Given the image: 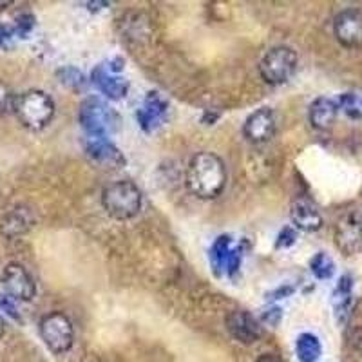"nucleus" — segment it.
<instances>
[{
  "instance_id": "nucleus-26",
  "label": "nucleus",
  "mask_w": 362,
  "mask_h": 362,
  "mask_svg": "<svg viewBox=\"0 0 362 362\" xmlns=\"http://www.w3.org/2000/svg\"><path fill=\"white\" fill-rule=\"evenodd\" d=\"M4 334V322H2V319H0V335Z\"/></svg>"
},
{
  "instance_id": "nucleus-23",
  "label": "nucleus",
  "mask_w": 362,
  "mask_h": 362,
  "mask_svg": "<svg viewBox=\"0 0 362 362\" xmlns=\"http://www.w3.org/2000/svg\"><path fill=\"white\" fill-rule=\"evenodd\" d=\"M9 107H11V90L6 83L0 82V115H4Z\"/></svg>"
},
{
  "instance_id": "nucleus-3",
  "label": "nucleus",
  "mask_w": 362,
  "mask_h": 362,
  "mask_svg": "<svg viewBox=\"0 0 362 362\" xmlns=\"http://www.w3.org/2000/svg\"><path fill=\"white\" fill-rule=\"evenodd\" d=\"M15 111L25 127L38 131L53 119L54 103L42 90H29L15 102Z\"/></svg>"
},
{
  "instance_id": "nucleus-11",
  "label": "nucleus",
  "mask_w": 362,
  "mask_h": 362,
  "mask_svg": "<svg viewBox=\"0 0 362 362\" xmlns=\"http://www.w3.org/2000/svg\"><path fill=\"white\" fill-rule=\"evenodd\" d=\"M290 218H292L293 225L303 232L321 230L322 223H325L321 212L308 199H296L290 209Z\"/></svg>"
},
{
  "instance_id": "nucleus-12",
  "label": "nucleus",
  "mask_w": 362,
  "mask_h": 362,
  "mask_svg": "<svg viewBox=\"0 0 362 362\" xmlns=\"http://www.w3.org/2000/svg\"><path fill=\"white\" fill-rule=\"evenodd\" d=\"M4 284L13 297H17V299L22 300L33 299L35 283L33 279L29 277L28 272H25V268L21 267V264H9V267L6 268Z\"/></svg>"
},
{
  "instance_id": "nucleus-2",
  "label": "nucleus",
  "mask_w": 362,
  "mask_h": 362,
  "mask_svg": "<svg viewBox=\"0 0 362 362\" xmlns=\"http://www.w3.org/2000/svg\"><path fill=\"white\" fill-rule=\"evenodd\" d=\"M141 190L129 180H119L107 185L102 192V205L112 219L125 221L138 216L141 210Z\"/></svg>"
},
{
  "instance_id": "nucleus-1",
  "label": "nucleus",
  "mask_w": 362,
  "mask_h": 362,
  "mask_svg": "<svg viewBox=\"0 0 362 362\" xmlns=\"http://www.w3.org/2000/svg\"><path fill=\"white\" fill-rule=\"evenodd\" d=\"M187 187L199 199H216L226 187V167L214 153H198L187 169Z\"/></svg>"
},
{
  "instance_id": "nucleus-21",
  "label": "nucleus",
  "mask_w": 362,
  "mask_h": 362,
  "mask_svg": "<svg viewBox=\"0 0 362 362\" xmlns=\"http://www.w3.org/2000/svg\"><path fill=\"white\" fill-rule=\"evenodd\" d=\"M337 105L348 118L362 119V96L355 95V93H344L339 96Z\"/></svg>"
},
{
  "instance_id": "nucleus-20",
  "label": "nucleus",
  "mask_w": 362,
  "mask_h": 362,
  "mask_svg": "<svg viewBox=\"0 0 362 362\" xmlns=\"http://www.w3.org/2000/svg\"><path fill=\"white\" fill-rule=\"evenodd\" d=\"M310 270H312V274L317 279H329L335 272L334 259H332L328 254H325V252H319V254L313 255L312 261H310Z\"/></svg>"
},
{
  "instance_id": "nucleus-15",
  "label": "nucleus",
  "mask_w": 362,
  "mask_h": 362,
  "mask_svg": "<svg viewBox=\"0 0 362 362\" xmlns=\"http://www.w3.org/2000/svg\"><path fill=\"white\" fill-rule=\"evenodd\" d=\"M339 115V105L332 98H317L310 105L308 118L310 124L317 131H328L334 127Z\"/></svg>"
},
{
  "instance_id": "nucleus-18",
  "label": "nucleus",
  "mask_w": 362,
  "mask_h": 362,
  "mask_svg": "<svg viewBox=\"0 0 362 362\" xmlns=\"http://www.w3.org/2000/svg\"><path fill=\"white\" fill-rule=\"evenodd\" d=\"M296 351L300 362H317L322 354L321 341L313 334H300L296 341Z\"/></svg>"
},
{
  "instance_id": "nucleus-5",
  "label": "nucleus",
  "mask_w": 362,
  "mask_h": 362,
  "mask_svg": "<svg viewBox=\"0 0 362 362\" xmlns=\"http://www.w3.org/2000/svg\"><path fill=\"white\" fill-rule=\"evenodd\" d=\"M78 118L89 138H105L119 124L118 115L100 98H87L80 107Z\"/></svg>"
},
{
  "instance_id": "nucleus-7",
  "label": "nucleus",
  "mask_w": 362,
  "mask_h": 362,
  "mask_svg": "<svg viewBox=\"0 0 362 362\" xmlns=\"http://www.w3.org/2000/svg\"><path fill=\"white\" fill-rule=\"evenodd\" d=\"M334 33L339 44L355 49L362 45V11L358 9H342L334 21Z\"/></svg>"
},
{
  "instance_id": "nucleus-19",
  "label": "nucleus",
  "mask_w": 362,
  "mask_h": 362,
  "mask_svg": "<svg viewBox=\"0 0 362 362\" xmlns=\"http://www.w3.org/2000/svg\"><path fill=\"white\" fill-rule=\"evenodd\" d=\"M232 254H234V250L230 248V238H228V235H223V238H218L216 245L212 247L210 259H212L214 268H221L223 270V268H228Z\"/></svg>"
},
{
  "instance_id": "nucleus-9",
  "label": "nucleus",
  "mask_w": 362,
  "mask_h": 362,
  "mask_svg": "<svg viewBox=\"0 0 362 362\" xmlns=\"http://www.w3.org/2000/svg\"><path fill=\"white\" fill-rule=\"evenodd\" d=\"M335 247L344 255H355L362 250V221L358 216L348 214L335 228Z\"/></svg>"
},
{
  "instance_id": "nucleus-13",
  "label": "nucleus",
  "mask_w": 362,
  "mask_h": 362,
  "mask_svg": "<svg viewBox=\"0 0 362 362\" xmlns=\"http://www.w3.org/2000/svg\"><path fill=\"white\" fill-rule=\"evenodd\" d=\"M87 154L90 160H95L96 163H100L102 167H109V169H119L125 165L124 154L119 153L115 145L109 144L105 138H89Z\"/></svg>"
},
{
  "instance_id": "nucleus-6",
  "label": "nucleus",
  "mask_w": 362,
  "mask_h": 362,
  "mask_svg": "<svg viewBox=\"0 0 362 362\" xmlns=\"http://www.w3.org/2000/svg\"><path fill=\"white\" fill-rule=\"evenodd\" d=\"M40 334L47 348L54 354H66L73 346V325H71L69 317L60 312H53L42 319Z\"/></svg>"
},
{
  "instance_id": "nucleus-22",
  "label": "nucleus",
  "mask_w": 362,
  "mask_h": 362,
  "mask_svg": "<svg viewBox=\"0 0 362 362\" xmlns=\"http://www.w3.org/2000/svg\"><path fill=\"white\" fill-rule=\"evenodd\" d=\"M296 232H293L292 226H284L283 230L279 232V235H277V243L276 247L279 248H288L292 247L293 243H296Z\"/></svg>"
},
{
  "instance_id": "nucleus-8",
  "label": "nucleus",
  "mask_w": 362,
  "mask_h": 362,
  "mask_svg": "<svg viewBox=\"0 0 362 362\" xmlns=\"http://www.w3.org/2000/svg\"><path fill=\"white\" fill-rule=\"evenodd\" d=\"M277 119L274 111L268 107H261L252 112L243 125V134L250 144L261 145L272 140V136L276 134Z\"/></svg>"
},
{
  "instance_id": "nucleus-24",
  "label": "nucleus",
  "mask_w": 362,
  "mask_h": 362,
  "mask_svg": "<svg viewBox=\"0 0 362 362\" xmlns=\"http://www.w3.org/2000/svg\"><path fill=\"white\" fill-rule=\"evenodd\" d=\"M279 321H281V310L274 308L270 310V312L264 313V322H268L270 326H276Z\"/></svg>"
},
{
  "instance_id": "nucleus-4",
  "label": "nucleus",
  "mask_w": 362,
  "mask_h": 362,
  "mask_svg": "<svg viewBox=\"0 0 362 362\" xmlns=\"http://www.w3.org/2000/svg\"><path fill=\"white\" fill-rule=\"evenodd\" d=\"M297 69V53L288 45H276L267 51L259 62L261 78L270 86L288 82Z\"/></svg>"
},
{
  "instance_id": "nucleus-14",
  "label": "nucleus",
  "mask_w": 362,
  "mask_h": 362,
  "mask_svg": "<svg viewBox=\"0 0 362 362\" xmlns=\"http://www.w3.org/2000/svg\"><path fill=\"white\" fill-rule=\"evenodd\" d=\"M93 83L102 90L103 95L109 96L112 100H119L124 98L127 95V89H129V83L125 82L124 78H119L116 76L115 71L111 69L109 66H98L90 76Z\"/></svg>"
},
{
  "instance_id": "nucleus-17",
  "label": "nucleus",
  "mask_w": 362,
  "mask_h": 362,
  "mask_svg": "<svg viewBox=\"0 0 362 362\" xmlns=\"http://www.w3.org/2000/svg\"><path fill=\"white\" fill-rule=\"evenodd\" d=\"M351 292H354V279H351V276H342L334 290L335 315L341 322H344L346 315L350 312Z\"/></svg>"
},
{
  "instance_id": "nucleus-16",
  "label": "nucleus",
  "mask_w": 362,
  "mask_h": 362,
  "mask_svg": "<svg viewBox=\"0 0 362 362\" xmlns=\"http://www.w3.org/2000/svg\"><path fill=\"white\" fill-rule=\"evenodd\" d=\"M165 112H167V103H165V100H161L158 93H148L144 105L138 111V122H140L141 129L147 132L156 129L160 125L161 118L165 116Z\"/></svg>"
},
{
  "instance_id": "nucleus-25",
  "label": "nucleus",
  "mask_w": 362,
  "mask_h": 362,
  "mask_svg": "<svg viewBox=\"0 0 362 362\" xmlns=\"http://www.w3.org/2000/svg\"><path fill=\"white\" fill-rule=\"evenodd\" d=\"M257 362H284V361L281 357H277V355L267 354V355H261V357L257 358Z\"/></svg>"
},
{
  "instance_id": "nucleus-10",
  "label": "nucleus",
  "mask_w": 362,
  "mask_h": 362,
  "mask_svg": "<svg viewBox=\"0 0 362 362\" xmlns=\"http://www.w3.org/2000/svg\"><path fill=\"white\" fill-rule=\"evenodd\" d=\"M226 329L235 341L243 344H254L261 337V326L254 317L245 310H234L226 315Z\"/></svg>"
}]
</instances>
